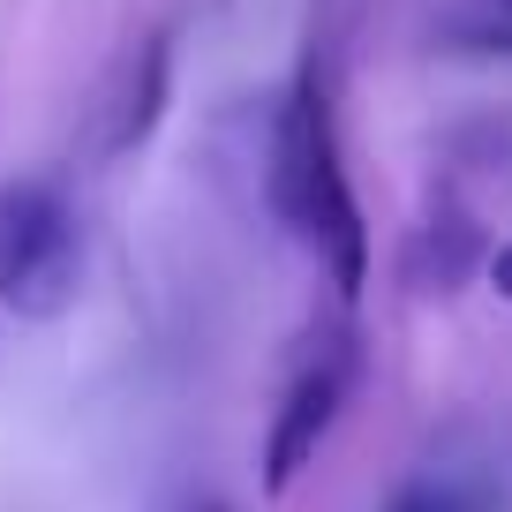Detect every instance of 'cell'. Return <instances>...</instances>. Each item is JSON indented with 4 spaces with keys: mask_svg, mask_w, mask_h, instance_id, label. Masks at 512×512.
<instances>
[{
    "mask_svg": "<svg viewBox=\"0 0 512 512\" xmlns=\"http://www.w3.org/2000/svg\"><path fill=\"white\" fill-rule=\"evenodd\" d=\"M272 211L309 234L332 264V287L339 294H362V264H369V234H362V211L347 196V174H339V136H332V98H324L317 68L287 91L272 128Z\"/></svg>",
    "mask_w": 512,
    "mask_h": 512,
    "instance_id": "cell-1",
    "label": "cell"
},
{
    "mask_svg": "<svg viewBox=\"0 0 512 512\" xmlns=\"http://www.w3.org/2000/svg\"><path fill=\"white\" fill-rule=\"evenodd\" d=\"M83 287L76 211L53 181H8L0 189V302L31 324H53Z\"/></svg>",
    "mask_w": 512,
    "mask_h": 512,
    "instance_id": "cell-2",
    "label": "cell"
},
{
    "mask_svg": "<svg viewBox=\"0 0 512 512\" xmlns=\"http://www.w3.org/2000/svg\"><path fill=\"white\" fill-rule=\"evenodd\" d=\"M339 407H347V362L309 369V377L287 392V407H279L272 437H264V490H272V497H287V490H294V475L317 460V445L332 437Z\"/></svg>",
    "mask_w": 512,
    "mask_h": 512,
    "instance_id": "cell-3",
    "label": "cell"
},
{
    "mask_svg": "<svg viewBox=\"0 0 512 512\" xmlns=\"http://www.w3.org/2000/svg\"><path fill=\"white\" fill-rule=\"evenodd\" d=\"M166 91H174V38H144V53H136V68H128V83H121V106H113V136H106V151H136L159 128V113H166Z\"/></svg>",
    "mask_w": 512,
    "mask_h": 512,
    "instance_id": "cell-4",
    "label": "cell"
},
{
    "mask_svg": "<svg viewBox=\"0 0 512 512\" xmlns=\"http://www.w3.org/2000/svg\"><path fill=\"white\" fill-rule=\"evenodd\" d=\"M392 512H490L482 490H460V482H407L392 497Z\"/></svg>",
    "mask_w": 512,
    "mask_h": 512,
    "instance_id": "cell-5",
    "label": "cell"
},
{
    "mask_svg": "<svg viewBox=\"0 0 512 512\" xmlns=\"http://www.w3.org/2000/svg\"><path fill=\"white\" fill-rule=\"evenodd\" d=\"M482 46H505V53H512V0H497V8H490V23H482Z\"/></svg>",
    "mask_w": 512,
    "mask_h": 512,
    "instance_id": "cell-6",
    "label": "cell"
},
{
    "mask_svg": "<svg viewBox=\"0 0 512 512\" xmlns=\"http://www.w3.org/2000/svg\"><path fill=\"white\" fill-rule=\"evenodd\" d=\"M490 287H497V294H505V302H512V241H505V249L490 256Z\"/></svg>",
    "mask_w": 512,
    "mask_h": 512,
    "instance_id": "cell-7",
    "label": "cell"
},
{
    "mask_svg": "<svg viewBox=\"0 0 512 512\" xmlns=\"http://www.w3.org/2000/svg\"><path fill=\"white\" fill-rule=\"evenodd\" d=\"M196 512H226V505H196Z\"/></svg>",
    "mask_w": 512,
    "mask_h": 512,
    "instance_id": "cell-8",
    "label": "cell"
}]
</instances>
